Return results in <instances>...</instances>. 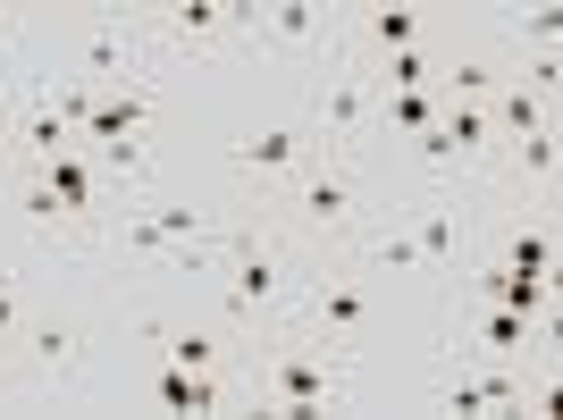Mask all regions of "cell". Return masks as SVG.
<instances>
[{
    "mask_svg": "<svg viewBox=\"0 0 563 420\" xmlns=\"http://www.w3.org/2000/svg\"><path fill=\"white\" fill-rule=\"evenodd\" d=\"M303 278H311V253L269 219V210H261V219H244V210L219 219V261H211V278H202V286H211V311H219V328H228L235 345H253V336L286 328Z\"/></svg>",
    "mask_w": 563,
    "mask_h": 420,
    "instance_id": "6da1fadb",
    "label": "cell"
},
{
    "mask_svg": "<svg viewBox=\"0 0 563 420\" xmlns=\"http://www.w3.org/2000/svg\"><path fill=\"white\" fill-rule=\"evenodd\" d=\"M387 202H396V186H387V168H378L371 152H311V161L269 194V219H278L311 261H336V253H353V235L371 228Z\"/></svg>",
    "mask_w": 563,
    "mask_h": 420,
    "instance_id": "7a4b0ae2",
    "label": "cell"
},
{
    "mask_svg": "<svg viewBox=\"0 0 563 420\" xmlns=\"http://www.w3.org/2000/svg\"><path fill=\"white\" fill-rule=\"evenodd\" d=\"M235 387L261 404L269 420H311V412H353V362L303 328H269L244 345Z\"/></svg>",
    "mask_w": 563,
    "mask_h": 420,
    "instance_id": "3957f363",
    "label": "cell"
},
{
    "mask_svg": "<svg viewBox=\"0 0 563 420\" xmlns=\"http://www.w3.org/2000/svg\"><path fill=\"white\" fill-rule=\"evenodd\" d=\"M59 85H85V93H110V85H135V76H161L152 59V25L135 9H76L59 25V59H51Z\"/></svg>",
    "mask_w": 563,
    "mask_h": 420,
    "instance_id": "277c9868",
    "label": "cell"
},
{
    "mask_svg": "<svg viewBox=\"0 0 563 420\" xmlns=\"http://www.w3.org/2000/svg\"><path fill=\"white\" fill-rule=\"evenodd\" d=\"M404 235H412V253H421V278L438 286H463V269L488 253V202L479 186H421L396 202Z\"/></svg>",
    "mask_w": 563,
    "mask_h": 420,
    "instance_id": "5b68a950",
    "label": "cell"
},
{
    "mask_svg": "<svg viewBox=\"0 0 563 420\" xmlns=\"http://www.w3.org/2000/svg\"><path fill=\"white\" fill-rule=\"evenodd\" d=\"M286 328H303V336H320V345H336L345 362H362V345H371L378 328V286L353 269V261H311L303 295H295V311H286Z\"/></svg>",
    "mask_w": 563,
    "mask_h": 420,
    "instance_id": "8992f818",
    "label": "cell"
},
{
    "mask_svg": "<svg viewBox=\"0 0 563 420\" xmlns=\"http://www.w3.org/2000/svg\"><path fill=\"white\" fill-rule=\"evenodd\" d=\"M152 59L177 68V59H235L253 43V9L244 0H177V9H152Z\"/></svg>",
    "mask_w": 563,
    "mask_h": 420,
    "instance_id": "52a82bcc",
    "label": "cell"
},
{
    "mask_svg": "<svg viewBox=\"0 0 563 420\" xmlns=\"http://www.w3.org/2000/svg\"><path fill=\"white\" fill-rule=\"evenodd\" d=\"M371 118H378V76L353 59V51H336L329 68H320V85H311V143L320 152H371Z\"/></svg>",
    "mask_w": 563,
    "mask_h": 420,
    "instance_id": "ba28073f",
    "label": "cell"
},
{
    "mask_svg": "<svg viewBox=\"0 0 563 420\" xmlns=\"http://www.w3.org/2000/svg\"><path fill=\"white\" fill-rule=\"evenodd\" d=\"M336 51H345V9H320V0H269V9H253L244 59H320L329 68Z\"/></svg>",
    "mask_w": 563,
    "mask_h": 420,
    "instance_id": "9c48e42d",
    "label": "cell"
},
{
    "mask_svg": "<svg viewBox=\"0 0 563 420\" xmlns=\"http://www.w3.org/2000/svg\"><path fill=\"white\" fill-rule=\"evenodd\" d=\"M311 152H320V143H311L303 118H269V126H253V135L228 143V177H235L244 194H261V202H269V194H278L286 177L311 161Z\"/></svg>",
    "mask_w": 563,
    "mask_h": 420,
    "instance_id": "30bf717a",
    "label": "cell"
},
{
    "mask_svg": "<svg viewBox=\"0 0 563 420\" xmlns=\"http://www.w3.org/2000/svg\"><path fill=\"white\" fill-rule=\"evenodd\" d=\"M85 345H93V328L76 320V311H25V328L9 336V353L25 362V378H43V387H59V378L85 371Z\"/></svg>",
    "mask_w": 563,
    "mask_h": 420,
    "instance_id": "8fae6325",
    "label": "cell"
},
{
    "mask_svg": "<svg viewBox=\"0 0 563 420\" xmlns=\"http://www.w3.org/2000/svg\"><path fill=\"white\" fill-rule=\"evenodd\" d=\"M143 345L161 362H177V371H228L235 378V362H244V345L211 320H143Z\"/></svg>",
    "mask_w": 563,
    "mask_h": 420,
    "instance_id": "7c38bea8",
    "label": "cell"
},
{
    "mask_svg": "<svg viewBox=\"0 0 563 420\" xmlns=\"http://www.w3.org/2000/svg\"><path fill=\"white\" fill-rule=\"evenodd\" d=\"M505 76H514V59H505V51H479V43L438 51V93H446V101H488Z\"/></svg>",
    "mask_w": 563,
    "mask_h": 420,
    "instance_id": "4fadbf2b",
    "label": "cell"
},
{
    "mask_svg": "<svg viewBox=\"0 0 563 420\" xmlns=\"http://www.w3.org/2000/svg\"><path fill=\"white\" fill-rule=\"evenodd\" d=\"M438 110H446V93H438V85H421V93H378V118H371V161H378V143H412L421 126H438Z\"/></svg>",
    "mask_w": 563,
    "mask_h": 420,
    "instance_id": "5bb4252c",
    "label": "cell"
},
{
    "mask_svg": "<svg viewBox=\"0 0 563 420\" xmlns=\"http://www.w3.org/2000/svg\"><path fill=\"white\" fill-rule=\"evenodd\" d=\"M505 43H514V59H521V51H555L563 18H555V9H514V18H505Z\"/></svg>",
    "mask_w": 563,
    "mask_h": 420,
    "instance_id": "9a60e30c",
    "label": "cell"
},
{
    "mask_svg": "<svg viewBox=\"0 0 563 420\" xmlns=\"http://www.w3.org/2000/svg\"><path fill=\"white\" fill-rule=\"evenodd\" d=\"M25 311H34V269H0V353L25 328Z\"/></svg>",
    "mask_w": 563,
    "mask_h": 420,
    "instance_id": "2e32d148",
    "label": "cell"
},
{
    "mask_svg": "<svg viewBox=\"0 0 563 420\" xmlns=\"http://www.w3.org/2000/svg\"><path fill=\"white\" fill-rule=\"evenodd\" d=\"M18 51H25V9H0V68L18 76Z\"/></svg>",
    "mask_w": 563,
    "mask_h": 420,
    "instance_id": "e0dca14e",
    "label": "cell"
}]
</instances>
